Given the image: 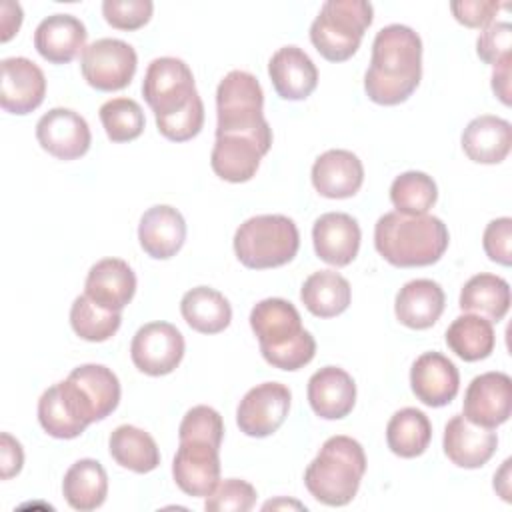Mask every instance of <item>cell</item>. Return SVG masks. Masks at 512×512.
Returning <instances> with one entry per match:
<instances>
[{"mask_svg":"<svg viewBox=\"0 0 512 512\" xmlns=\"http://www.w3.org/2000/svg\"><path fill=\"white\" fill-rule=\"evenodd\" d=\"M422 78V40L404 24L380 28L372 42L370 68L364 74L366 96L394 106L412 96Z\"/></svg>","mask_w":512,"mask_h":512,"instance_id":"cell-1","label":"cell"},{"mask_svg":"<svg viewBox=\"0 0 512 512\" xmlns=\"http://www.w3.org/2000/svg\"><path fill=\"white\" fill-rule=\"evenodd\" d=\"M446 224L430 214L404 216L388 212L374 226V246L378 254L398 268L430 266L448 248Z\"/></svg>","mask_w":512,"mask_h":512,"instance_id":"cell-2","label":"cell"},{"mask_svg":"<svg viewBox=\"0 0 512 512\" xmlns=\"http://www.w3.org/2000/svg\"><path fill=\"white\" fill-rule=\"evenodd\" d=\"M250 328L264 360L274 368L298 370L316 354L314 336L302 328L298 310L284 298L260 300L250 312Z\"/></svg>","mask_w":512,"mask_h":512,"instance_id":"cell-3","label":"cell"},{"mask_svg":"<svg viewBox=\"0 0 512 512\" xmlns=\"http://www.w3.org/2000/svg\"><path fill=\"white\" fill-rule=\"evenodd\" d=\"M366 472L364 448L350 436L328 438L304 472L308 492L326 506H346Z\"/></svg>","mask_w":512,"mask_h":512,"instance_id":"cell-4","label":"cell"},{"mask_svg":"<svg viewBox=\"0 0 512 512\" xmlns=\"http://www.w3.org/2000/svg\"><path fill=\"white\" fill-rule=\"evenodd\" d=\"M300 246V234L288 216L260 214L242 222L234 234L236 258L252 270L288 264Z\"/></svg>","mask_w":512,"mask_h":512,"instance_id":"cell-5","label":"cell"},{"mask_svg":"<svg viewBox=\"0 0 512 512\" xmlns=\"http://www.w3.org/2000/svg\"><path fill=\"white\" fill-rule=\"evenodd\" d=\"M372 16L366 0H328L310 26V40L326 60L344 62L356 54Z\"/></svg>","mask_w":512,"mask_h":512,"instance_id":"cell-6","label":"cell"},{"mask_svg":"<svg viewBox=\"0 0 512 512\" xmlns=\"http://www.w3.org/2000/svg\"><path fill=\"white\" fill-rule=\"evenodd\" d=\"M262 108L264 92L256 76L244 70L228 72L216 90V136L268 130Z\"/></svg>","mask_w":512,"mask_h":512,"instance_id":"cell-7","label":"cell"},{"mask_svg":"<svg viewBox=\"0 0 512 512\" xmlns=\"http://www.w3.org/2000/svg\"><path fill=\"white\" fill-rule=\"evenodd\" d=\"M142 94L156 118L170 116L200 96L194 86L192 70L184 60L174 56L154 58L148 64Z\"/></svg>","mask_w":512,"mask_h":512,"instance_id":"cell-8","label":"cell"},{"mask_svg":"<svg viewBox=\"0 0 512 512\" xmlns=\"http://www.w3.org/2000/svg\"><path fill=\"white\" fill-rule=\"evenodd\" d=\"M136 50L118 38H100L88 44L80 56L84 80L102 92L126 88L136 74Z\"/></svg>","mask_w":512,"mask_h":512,"instance_id":"cell-9","label":"cell"},{"mask_svg":"<svg viewBox=\"0 0 512 512\" xmlns=\"http://www.w3.org/2000/svg\"><path fill=\"white\" fill-rule=\"evenodd\" d=\"M272 146V128L254 132V134H222L216 136L210 166L226 182H248L258 166L262 156Z\"/></svg>","mask_w":512,"mask_h":512,"instance_id":"cell-10","label":"cell"},{"mask_svg":"<svg viewBox=\"0 0 512 512\" xmlns=\"http://www.w3.org/2000/svg\"><path fill=\"white\" fill-rule=\"evenodd\" d=\"M292 394L280 382H264L250 388L238 404L236 424L252 438L274 434L286 420Z\"/></svg>","mask_w":512,"mask_h":512,"instance_id":"cell-11","label":"cell"},{"mask_svg":"<svg viewBox=\"0 0 512 512\" xmlns=\"http://www.w3.org/2000/svg\"><path fill=\"white\" fill-rule=\"evenodd\" d=\"M130 356L148 376L170 374L184 356V336L170 322H148L134 334Z\"/></svg>","mask_w":512,"mask_h":512,"instance_id":"cell-12","label":"cell"},{"mask_svg":"<svg viewBox=\"0 0 512 512\" xmlns=\"http://www.w3.org/2000/svg\"><path fill=\"white\" fill-rule=\"evenodd\" d=\"M220 446L210 440L182 438L172 462V476L188 496H208L220 480Z\"/></svg>","mask_w":512,"mask_h":512,"instance_id":"cell-13","label":"cell"},{"mask_svg":"<svg viewBox=\"0 0 512 512\" xmlns=\"http://www.w3.org/2000/svg\"><path fill=\"white\" fill-rule=\"evenodd\" d=\"M512 380L504 372H484L476 376L464 394L462 416L476 426L496 428L510 418Z\"/></svg>","mask_w":512,"mask_h":512,"instance_id":"cell-14","label":"cell"},{"mask_svg":"<svg viewBox=\"0 0 512 512\" xmlns=\"http://www.w3.org/2000/svg\"><path fill=\"white\" fill-rule=\"evenodd\" d=\"M38 144L58 160H76L90 148L88 122L70 108H52L36 124Z\"/></svg>","mask_w":512,"mask_h":512,"instance_id":"cell-15","label":"cell"},{"mask_svg":"<svg viewBox=\"0 0 512 512\" xmlns=\"http://www.w3.org/2000/svg\"><path fill=\"white\" fill-rule=\"evenodd\" d=\"M0 80V104L10 114H28L36 110L46 94L44 72L24 56L4 58Z\"/></svg>","mask_w":512,"mask_h":512,"instance_id":"cell-16","label":"cell"},{"mask_svg":"<svg viewBox=\"0 0 512 512\" xmlns=\"http://www.w3.org/2000/svg\"><path fill=\"white\" fill-rule=\"evenodd\" d=\"M410 386L416 398L432 408L450 404L460 388V374L452 360L440 352H424L410 370Z\"/></svg>","mask_w":512,"mask_h":512,"instance_id":"cell-17","label":"cell"},{"mask_svg":"<svg viewBox=\"0 0 512 512\" xmlns=\"http://www.w3.org/2000/svg\"><path fill=\"white\" fill-rule=\"evenodd\" d=\"M444 454L460 468H480L496 452L498 436L492 428H482L456 414L444 428Z\"/></svg>","mask_w":512,"mask_h":512,"instance_id":"cell-18","label":"cell"},{"mask_svg":"<svg viewBox=\"0 0 512 512\" xmlns=\"http://www.w3.org/2000/svg\"><path fill=\"white\" fill-rule=\"evenodd\" d=\"M360 226L344 212L322 214L312 228L314 250L330 266H348L360 248Z\"/></svg>","mask_w":512,"mask_h":512,"instance_id":"cell-19","label":"cell"},{"mask_svg":"<svg viewBox=\"0 0 512 512\" xmlns=\"http://www.w3.org/2000/svg\"><path fill=\"white\" fill-rule=\"evenodd\" d=\"M268 74L276 94L284 100H304L318 84L312 58L298 46H282L268 62Z\"/></svg>","mask_w":512,"mask_h":512,"instance_id":"cell-20","label":"cell"},{"mask_svg":"<svg viewBox=\"0 0 512 512\" xmlns=\"http://www.w3.org/2000/svg\"><path fill=\"white\" fill-rule=\"evenodd\" d=\"M364 182V166L350 150H326L312 166V184L324 198H350Z\"/></svg>","mask_w":512,"mask_h":512,"instance_id":"cell-21","label":"cell"},{"mask_svg":"<svg viewBox=\"0 0 512 512\" xmlns=\"http://www.w3.org/2000/svg\"><path fill=\"white\" fill-rule=\"evenodd\" d=\"M308 402L316 416L324 420H340L354 408L356 384L346 370L324 366L308 380Z\"/></svg>","mask_w":512,"mask_h":512,"instance_id":"cell-22","label":"cell"},{"mask_svg":"<svg viewBox=\"0 0 512 512\" xmlns=\"http://www.w3.org/2000/svg\"><path fill=\"white\" fill-rule=\"evenodd\" d=\"M138 240L150 258H172L186 240V222L182 214L168 204L152 206L140 218Z\"/></svg>","mask_w":512,"mask_h":512,"instance_id":"cell-23","label":"cell"},{"mask_svg":"<svg viewBox=\"0 0 512 512\" xmlns=\"http://www.w3.org/2000/svg\"><path fill=\"white\" fill-rule=\"evenodd\" d=\"M86 26L72 14L46 16L34 32V48L52 64H66L74 60L86 44Z\"/></svg>","mask_w":512,"mask_h":512,"instance_id":"cell-24","label":"cell"},{"mask_svg":"<svg viewBox=\"0 0 512 512\" xmlns=\"http://www.w3.org/2000/svg\"><path fill=\"white\" fill-rule=\"evenodd\" d=\"M136 292V276L128 262L120 258L98 260L84 284V294L96 304L120 312Z\"/></svg>","mask_w":512,"mask_h":512,"instance_id":"cell-25","label":"cell"},{"mask_svg":"<svg viewBox=\"0 0 512 512\" xmlns=\"http://www.w3.org/2000/svg\"><path fill=\"white\" fill-rule=\"evenodd\" d=\"M444 290L438 282L416 278L406 282L396 294V318L414 330H426L438 322L444 312Z\"/></svg>","mask_w":512,"mask_h":512,"instance_id":"cell-26","label":"cell"},{"mask_svg":"<svg viewBox=\"0 0 512 512\" xmlns=\"http://www.w3.org/2000/svg\"><path fill=\"white\" fill-rule=\"evenodd\" d=\"M512 146V126L508 120L482 114L468 122L462 132L464 154L478 164L502 162Z\"/></svg>","mask_w":512,"mask_h":512,"instance_id":"cell-27","label":"cell"},{"mask_svg":"<svg viewBox=\"0 0 512 512\" xmlns=\"http://www.w3.org/2000/svg\"><path fill=\"white\" fill-rule=\"evenodd\" d=\"M68 380L80 392L94 422L104 420L116 410L120 402V382L110 368L102 364H82L70 372Z\"/></svg>","mask_w":512,"mask_h":512,"instance_id":"cell-28","label":"cell"},{"mask_svg":"<svg viewBox=\"0 0 512 512\" xmlns=\"http://www.w3.org/2000/svg\"><path fill=\"white\" fill-rule=\"evenodd\" d=\"M66 502L80 512L96 510L104 504L108 494V476L98 460L82 458L74 462L62 480Z\"/></svg>","mask_w":512,"mask_h":512,"instance_id":"cell-29","label":"cell"},{"mask_svg":"<svg viewBox=\"0 0 512 512\" xmlns=\"http://www.w3.org/2000/svg\"><path fill=\"white\" fill-rule=\"evenodd\" d=\"M460 310L500 322L510 308V286L504 278L488 272L472 276L460 292Z\"/></svg>","mask_w":512,"mask_h":512,"instance_id":"cell-30","label":"cell"},{"mask_svg":"<svg viewBox=\"0 0 512 512\" xmlns=\"http://www.w3.org/2000/svg\"><path fill=\"white\" fill-rule=\"evenodd\" d=\"M352 290L344 276L334 270H318L310 274L300 290V300L310 314L332 318L350 306Z\"/></svg>","mask_w":512,"mask_h":512,"instance_id":"cell-31","label":"cell"},{"mask_svg":"<svg viewBox=\"0 0 512 512\" xmlns=\"http://www.w3.org/2000/svg\"><path fill=\"white\" fill-rule=\"evenodd\" d=\"M180 312L186 324L202 334H218L232 320L230 302L214 288L196 286L182 296Z\"/></svg>","mask_w":512,"mask_h":512,"instance_id":"cell-32","label":"cell"},{"mask_svg":"<svg viewBox=\"0 0 512 512\" xmlns=\"http://www.w3.org/2000/svg\"><path fill=\"white\" fill-rule=\"evenodd\" d=\"M108 446L110 456L116 460V464L136 474L152 472L160 464V450L154 438L132 424H122L114 428Z\"/></svg>","mask_w":512,"mask_h":512,"instance_id":"cell-33","label":"cell"},{"mask_svg":"<svg viewBox=\"0 0 512 512\" xmlns=\"http://www.w3.org/2000/svg\"><path fill=\"white\" fill-rule=\"evenodd\" d=\"M446 344L458 358L476 362L492 354L496 334L490 320L476 314H462L448 326Z\"/></svg>","mask_w":512,"mask_h":512,"instance_id":"cell-34","label":"cell"},{"mask_svg":"<svg viewBox=\"0 0 512 512\" xmlns=\"http://www.w3.org/2000/svg\"><path fill=\"white\" fill-rule=\"evenodd\" d=\"M432 440V424L418 408H402L394 412L386 426L388 448L400 458L420 456Z\"/></svg>","mask_w":512,"mask_h":512,"instance_id":"cell-35","label":"cell"},{"mask_svg":"<svg viewBox=\"0 0 512 512\" xmlns=\"http://www.w3.org/2000/svg\"><path fill=\"white\" fill-rule=\"evenodd\" d=\"M438 198V188L432 176L408 170L394 178L390 186V200L396 208V212L404 216H420L426 214Z\"/></svg>","mask_w":512,"mask_h":512,"instance_id":"cell-36","label":"cell"},{"mask_svg":"<svg viewBox=\"0 0 512 512\" xmlns=\"http://www.w3.org/2000/svg\"><path fill=\"white\" fill-rule=\"evenodd\" d=\"M120 322H122L120 312H114L96 304L86 294L78 296L72 302V308H70L72 330L88 342H104L112 338L118 332Z\"/></svg>","mask_w":512,"mask_h":512,"instance_id":"cell-37","label":"cell"},{"mask_svg":"<svg viewBox=\"0 0 512 512\" xmlns=\"http://www.w3.org/2000/svg\"><path fill=\"white\" fill-rule=\"evenodd\" d=\"M100 122L112 142H130L144 130V112L132 98H112L100 106Z\"/></svg>","mask_w":512,"mask_h":512,"instance_id":"cell-38","label":"cell"},{"mask_svg":"<svg viewBox=\"0 0 512 512\" xmlns=\"http://www.w3.org/2000/svg\"><path fill=\"white\" fill-rule=\"evenodd\" d=\"M38 422L54 438L70 440L80 436L86 426L80 424L62 400L58 384L46 388L38 400Z\"/></svg>","mask_w":512,"mask_h":512,"instance_id":"cell-39","label":"cell"},{"mask_svg":"<svg viewBox=\"0 0 512 512\" xmlns=\"http://www.w3.org/2000/svg\"><path fill=\"white\" fill-rule=\"evenodd\" d=\"M256 502V490L246 480L228 478L218 482L206 496V512H248Z\"/></svg>","mask_w":512,"mask_h":512,"instance_id":"cell-40","label":"cell"},{"mask_svg":"<svg viewBox=\"0 0 512 512\" xmlns=\"http://www.w3.org/2000/svg\"><path fill=\"white\" fill-rule=\"evenodd\" d=\"M202 124H204V104L200 96H196L186 108L170 116L156 118L158 132L172 142H186L194 138L202 130Z\"/></svg>","mask_w":512,"mask_h":512,"instance_id":"cell-41","label":"cell"},{"mask_svg":"<svg viewBox=\"0 0 512 512\" xmlns=\"http://www.w3.org/2000/svg\"><path fill=\"white\" fill-rule=\"evenodd\" d=\"M222 436H224V422L222 416L210 408V406H194L190 408L182 422H180V430H178V438H200V440H210L214 444H222Z\"/></svg>","mask_w":512,"mask_h":512,"instance_id":"cell-42","label":"cell"},{"mask_svg":"<svg viewBox=\"0 0 512 512\" xmlns=\"http://www.w3.org/2000/svg\"><path fill=\"white\" fill-rule=\"evenodd\" d=\"M154 4L150 0H104V20L118 30H138L152 16Z\"/></svg>","mask_w":512,"mask_h":512,"instance_id":"cell-43","label":"cell"},{"mask_svg":"<svg viewBox=\"0 0 512 512\" xmlns=\"http://www.w3.org/2000/svg\"><path fill=\"white\" fill-rule=\"evenodd\" d=\"M512 48V26L508 22H492L488 24L478 40H476V52L480 60L486 64H500L504 58L510 56Z\"/></svg>","mask_w":512,"mask_h":512,"instance_id":"cell-44","label":"cell"},{"mask_svg":"<svg viewBox=\"0 0 512 512\" xmlns=\"http://www.w3.org/2000/svg\"><path fill=\"white\" fill-rule=\"evenodd\" d=\"M484 252L490 260L510 266L512 262V220L508 216L492 220L482 236Z\"/></svg>","mask_w":512,"mask_h":512,"instance_id":"cell-45","label":"cell"},{"mask_svg":"<svg viewBox=\"0 0 512 512\" xmlns=\"http://www.w3.org/2000/svg\"><path fill=\"white\" fill-rule=\"evenodd\" d=\"M450 10L454 18L468 26V28H486L496 12L500 10V4L494 0H462V2H452Z\"/></svg>","mask_w":512,"mask_h":512,"instance_id":"cell-46","label":"cell"},{"mask_svg":"<svg viewBox=\"0 0 512 512\" xmlns=\"http://www.w3.org/2000/svg\"><path fill=\"white\" fill-rule=\"evenodd\" d=\"M24 464V452L16 438H12L8 432H2L0 436V476L2 480H8L16 476L22 470Z\"/></svg>","mask_w":512,"mask_h":512,"instance_id":"cell-47","label":"cell"},{"mask_svg":"<svg viewBox=\"0 0 512 512\" xmlns=\"http://www.w3.org/2000/svg\"><path fill=\"white\" fill-rule=\"evenodd\" d=\"M510 62H512V56L504 58L500 64L494 66V72H492V90L506 106L510 104Z\"/></svg>","mask_w":512,"mask_h":512,"instance_id":"cell-48","label":"cell"},{"mask_svg":"<svg viewBox=\"0 0 512 512\" xmlns=\"http://www.w3.org/2000/svg\"><path fill=\"white\" fill-rule=\"evenodd\" d=\"M22 24V8L18 2H2V42H8Z\"/></svg>","mask_w":512,"mask_h":512,"instance_id":"cell-49","label":"cell"}]
</instances>
